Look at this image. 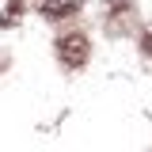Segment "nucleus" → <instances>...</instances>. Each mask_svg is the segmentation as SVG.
Here are the masks:
<instances>
[{"label": "nucleus", "mask_w": 152, "mask_h": 152, "mask_svg": "<svg viewBox=\"0 0 152 152\" xmlns=\"http://www.w3.org/2000/svg\"><path fill=\"white\" fill-rule=\"evenodd\" d=\"M80 4L84 0H34V8L46 19H65V15H72V12H80Z\"/></svg>", "instance_id": "f03ea898"}, {"label": "nucleus", "mask_w": 152, "mask_h": 152, "mask_svg": "<svg viewBox=\"0 0 152 152\" xmlns=\"http://www.w3.org/2000/svg\"><path fill=\"white\" fill-rule=\"evenodd\" d=\"M141 50H145V53L152 57V23L145 27V34H141Z\"/></svg>", "instance_id": "20e7f679"}, {"label": "nucleus", "mask_w": 152, "mask_h": 152, "mask_svg": "<svg viewBox=\"0 0 152 152\" xmlns=\"http://www.w3.org/2000/svg\"><path fill=\"white\" fill-rule=\"evenodd\" d=\"M23 15V0H0V27H15Z\"/></svg>", "instance_id": "7ed1b4c3"}, {"label": "nucleus", "mask_w": 152, "mask_h": 152, "mask_svg": "<svg viewBox=\"0 0 152 152\" xmlns=\"http://www.w3.org/2000/svg\"><path fill=\"white\" fill-rule=\"evenodd\" d=\"M57 57H61V65L65 69H80L84 61H88V38L80 34H61L57 38Z\"/></svg>", "instance_id": "f257e3e1"}]
</instances>
